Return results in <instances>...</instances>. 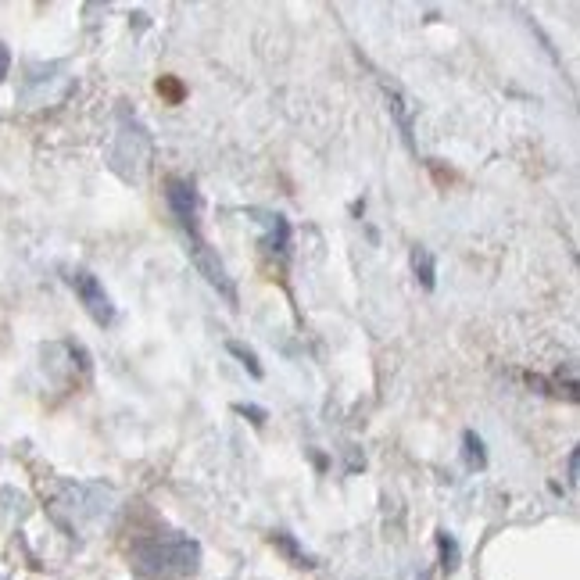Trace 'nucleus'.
Returning <instances> with one entry per match:
<instances>
[{"mask_svg":"<svg viewBox=\"0 0 580 580\" xmlns=\"http://www.w3.org/2000/svg\"><path fill=\"white\" fill-rule=\"evenodd\" d=\"M480 448H484V444H480V437L466 434V455H470L473 466H484V452H480Z\"/></svg>","mask_w":580,"mask_h":580,"instance_id":"7","label":"nucleus"},{"mask_svg":"<svg viewBox=\"0 0 580 580\" xmlns=\"http://www.w3.org/2000/svg\"><path fill=\"white\" fill-rule=\"evenodd\" d=\"M412 262H416V273L423 269V283L430 287V283H434V276H430V273H434V265H430V255H427V251H416V255H412Z\"/></svg>","mask_w":580,"mask_h":580,"instance_id":"6","label":"nucleus"},{"mask_svg":"<svg viewBox=\"0 0 580 580\" xmlns=\"http://www.w3.org/2000/svg\"><path fill=\"white\" fill-rule=\"evenodd\" d=\"M190 237H194V262H197V269H201V276H205L215 290H222V298L230 301V305H237V290H233L230 276H226V265L208 251V244L197 237V233H190Z\"/></svg>","mask_w":580,"mask_h":580,"instance_id":"3","label":"nucleus"},{"mask_svg":"<svg viewBox=\"0 0 580 580\" xmlns=\"http://www.w3.org/2000/svg\"><path fill=\"white\" fill-rule=\"evenodd\" d=\"M230 351H233V355H240V359H244V366H248L251 373L262 376V366H258V359H255V355H251V351H244V348H240V344H230Z\"/></svg>","mask_w":580,"mask_h":580,"instance_id":"8","label":"nucleus"},{"mask_svg":"<svg viewBox=\"0 0 580 580\" xmlns=\"http://www.w3.org/2000/svg\"><path fill=\"white\" fill-rule=\"evenodd\" d=\"M72 287H76V294H79V301H83V308L101 326H108L111 319H115V308H111L108 290L101 287V280H97L94 273H76V276H72Z\"/></svg>","mask_w":580,"mask_h":580,"instance_id":"2","label":"nucleus"},{"mask_svg":"<svg viewBox=\"0 0 580 580\" xmlns=\"http://www.w3.org/2000/svg\"><path fill=\"white\" fill-rule=\"evenodd\" d=\"M8 69H11V54H8V47L0 43V79L8 76Z\"/></svg>","mask_w":580,"mask_h":580,"instance_id":"9","label":"nucleus"},{"mask_svg":"<svg viewBox=\"0 0 580 580\" xmlns=\"http://www.w3.org/2000/svg\"><path fill=\"white\" fill-rule=\"evenodd\" d=\"M570 484H577V452L570 455Z\"/></svg>","mask_w":580,"mask_h":580,"instance_id":"10","label":"nucleus"},{"mask_svg":"<svg viewBox=\"0 0 580 580\" xmlns=\"http://www.w3.org/2000/svg\"><path fill=\"white\" fill-rule=\"evenodd\" d=\"M165 201H169L172 215L180 219L187 233H197V190L187 180H169L165 183Z\"/></svg>","mask_w":580,"mask_h":580,"instance_id":"4","label":"nucleus"},{"mask_svg":"<svg viewBox=\"0 0 580 580\" xmlns=\"http://www.w3.org/2000/svg\"><path fill=\"white\" fill-rule=\"evenodd\" d=\"M133 563L147 577H187L201 563V548L190 538H154L133 548Z\"/></svg>","mask_w":580,"mask_h":580,"instance_id":"1","label":"nucleus"},{"mask_svg":"<svg viewBox=\"0 0 580 580\" xmlns=\"http://www.w3.org/2000/svg\"><path fill=\"white\" fill-rule=\"evenodd\" d=\"M262 215V226H265V248H273V251H283L287 248V240H290V226L283 215H273V212H258Z\"/></svg>","mask_w":580,"mask_h":580,"instance_id":"5","label":"nucleus"}]
</instances>
